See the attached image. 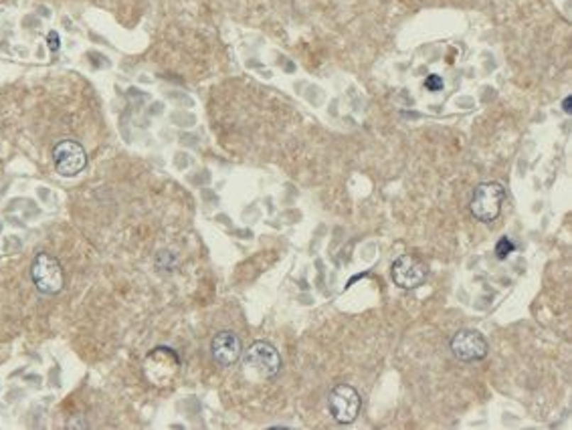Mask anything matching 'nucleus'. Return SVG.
Returning <instances> with one entry per match:
<instances>
[{"mask_svg": "<svg viewBox=\"0 0 572 430\" xmlns=\"http://www.w3.org/2000/svg\"><path fill=\"white\" fill-rule=\"evenodd\" d=\"M243 368L245 374H249L251 378H275L281 370L280 352L269 341H255L243 355Z\"/></svg>", "mask_w": 572, "mask_h": 430, "instance_id": "obj_1", "label": "nucleus"}, {"mask_svg": "<svg viewBox=\"0 0 572 430\" xmlns=\"http://www.w3.org/2000/svg\"><path fill=\"white\" fill-rule=\"evenodd\" d=\"M504 202H506V190L502 184L483 182L473 190L469 210L473 219H478L479 222H493L502 214Z\"/></svg>", "mask_w": 572, "mask_h": 430, "instance_id": "obj_2", "label": "nucleus"}, {"mask_svg": "<svg viewBox=\"0 0 572 430\" xmlns=\"http://www.w3.org/2000/svg\"><path fill=\"white\" fill-rule=\"evenodd\" d=\"M31 279L37 287V291L43 295H57L65 285L61 263L47 253H39L35 257V261L31 265Z\"/></svg>", "mask_w": 572, "mask_h": 430, "instance_id": "obj_3", "label": "nucleus"}, {"mask_svg": "<svg viewBox=\"0 0 572 430\" xmlns=\"http://www.w3.org/2000/svg\"><path fill=\"white\" fill-rule=\"evenodd\" d=\"M328 408H330V414L336 422L352 424L358 418L360 408H362L360 392L348 384H338L328 396Z\"/></svg>", "mask_w": 572, "mask_h": 430, "instance_id": "obj_4", "label": "nucleus"}, {"mask_svg": "<svg viewBox=\"0 0 572 430\" xmlns=\"http://www.w3.org/2000/svg\"><path fill=\"white\" fill-rule=\"evenodd\" d=\"M53 162L61 176H77L87 166V154L75 140H63L53 148Z\"/></svg>", "mask_w": 572, "mask_h": 430, "instance_id": "obj_5", "label": "nucleus"}, {"mask_svg": "<svg viewBox=\"0 0 572 430\" xmlns=\"http://www.w3.org/2000/svg\"><path fill=\"white\" fill-rule=\"evenodd\" d=\"M449 348H451L453 355L461 362H479L490 352V346H488L485 338L475 329H461V331L453 333Z\"/></svg>", "mask_w": 572, "mask_h": 430, "instance_id": "obj_6", "label": "nucleus"}, {"mask_svg": "<svg viewBox=\"0 0 572 430\" xmlns=\"http://www.w3.org/2000/svg\"><path fill=\"white\" fill-rule=\"evenodd\" d=\"M427 273H429L427 265L414 255H402L392 263V269H390V277H392L395 285L407 289V291L421 285L427 279Z\"/></svg>", "mask_w": 572, "mask_h": 430, "instance_id": "obj_7", "label": "nucleus"}, {"mask_svg": "<svg viewBox=\"0 0 572 430\" xmlns=\"http://www.w3.org/2000/svg\"><path fill=\"white\" fill-rule=\"evenodd\" d=\"M211 355L219 365L229 368L237 364L243 355V343L235 331H219L211 341Z\"/></svg>", "mask_w": 572, "mask_h": 430, "instance_id": "obj_8", "label": "nucleus"}, {"mask_svg": "<svg viewBox=\"0 0 572 430\" xmlns=\"http://www.w3.org/2000/svg\"><path fill=\"white\" fill-rule=\"evenodd\" d=\"M514 250H516L514 243H512L510 238H506V236H504V238H500V243L495 245V255H497V259H502V261L507 259V257H510Z\"/></svg>", "mask_w": 572, "mask_h": 430, "instance_id": "obj_9", "label": "nucleus"}, {"mask_svg": "<svg viewBox=\"0 0 572 430\" xmlns=\"http://www.w3.org/2000/svg\"><path fill=\"white\" fill-rule=\"evenodd\" d=\"M425 87L429 92H441V89H443V79L433 73V75H429V77L425 79Z\"/></svg>", "mask_w": 572, "mask_h": 430, "instance_id": "obj_10", "label": "nucleus"}, {"mask_svg": "<svg viewBox=\"0 0 572 430\" xmlns=\"http://www.w3.org/2000/svg\"><path fill=\"white\" fill-rule=\"evenodd\" d=\"M47 40H49V49H51V51H57V49H59V35H57V33H51V35L47 37Z\"/></svg>", "mask_w": 572, "mask_h": 430, "instance_id": "obj_11", "label": "nucleus"}, {"mask_svg": "<svg viewBox=\"0 0 572 430\" xmlns=\"http://www.w3.org/2000/svg\"><path fill=\"white\" fill-rule=\"evenodd\" d=\"M562 109H564V114H571L572 97H564V101H562Z\"/></svg>", "mask_w": 572, "mask_h": 430, "instance_id": "obj_12", "label": "nucleus"}]
</instances>
